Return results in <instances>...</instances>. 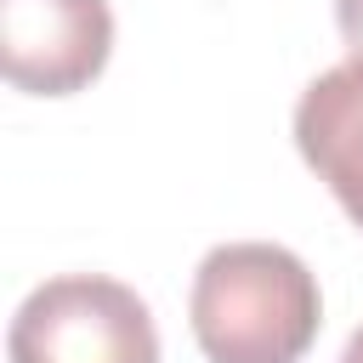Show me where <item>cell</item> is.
Listing matches in <instances>:
<instances>
[{"mask_svg": "<svg viewBox=\"0 0 363 363\" xmlns=\"http://www.w3.org/2000/svg\"><path fill=\"white\" fill-rule=\"evenodd\" d=\"M204 363H301L323 329L312 267L284 244H216L187 295Z\"/></svg>", "mask_w": 363, "mask_h": 363, "instance_id": "6da1fadb", "label": "cell"}, {"mask_svg": "<svg viewBox=\"0 0 363 363\" xmlns=\"http://www.w3.org/2000/svg\"><path fill=\"white\" fill-rule=\"evenodd\" d=\"M11 363H159V329L136 289L96 272L45 278L11 318Z\"/></svg>", "mask_w": 363, "mask_h": 363, "instance_id": "7a4b0ae2", "label": "cell"}, {"mask_svg": "<svg viewBox=\"0 0 363 363\" xmlns=\"http://www.w3.org/2000/svg\"><path fill=\"white\" fill-rule=\"evenodd\" d=\"M113 51L108 0H0V68L28 96L85 91Z\"/></svg>", "mask_w": 363, "mask_h": 363, "instance_id": "3957f363", "label": "cell"}, {"mask_svg": "<svg viewBox=\"0 0 363 363\" xmlns=\"http://www.w3.org/2000/svg\"><path fill=\"white\" fill-rule=\"evenodd\" d=\"M295 147L363 227V57L318 74L295 102Z\"/></svg>", "mask_w": 363, "mask_h": 363, "instance_id": "277c9868", "label": "cell"}, {"mask_svg": "<svg viewBox=\"0 0 363 363\" xmlns=\"http://www.w3.org/2000/svg\"><path fill=\"white\" fill-rule=\"evenodd\" d=\"M335 23L352 57H363V0H335Z\"/></svg>", "mask_w": 363, "mask_h": 363, "instance_id": "5b68a950", "label": "cell"}, {"mask_svg": "<svg viewBox=\"0 0 363 363\" xmlns=\"http://www.w3.org/2000/svg\"><path fill=\"white\" fill-rule=\"evenodd\" d=\"M340 363H363V329L346 340V352H340Z\"/></svg>", "mask_w": 363, "mask_h": 363, "instance_id": "8992f818", "label": "cell"}]
</instances>
